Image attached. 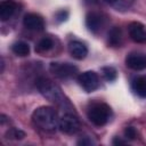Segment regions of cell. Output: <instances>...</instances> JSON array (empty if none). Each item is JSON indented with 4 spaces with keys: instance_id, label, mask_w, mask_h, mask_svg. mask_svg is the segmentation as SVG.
<instances>
[{
    "instance_id": "obj_6",
    "label": "cell",
    "mask_w": 146,
    "mask_h": 146,
    "mask_svg": "<svg viewBox=\"0 0 146 146\" xmlns=\"http://www.w3.org/2000/svg\"><path fill=\"white\" fill-rule=\"evenodd\" d=\"M50 72L59 79H71L78 73V67L70 63H51Z\"/></svg>"
},
{
    "instance_id": "obj_2",
    "label": "cell",
    "mask_w": 146,
    "mask_h": 146,
    "mask_svg": "<svg viewBox=\"0 0 146 146\" xmlns=\"http://www.w3.org/2000/svg\"><path fill=\"white\" fill-rule=\"evenodd\" d=\"M36 88L39 92L47 98L49 102L55 103L60 106H65L67 104V100L65 99V96L63 95L60 88L55 84L51 80L47 78H40L36 81Z\"/></svg>"
},
{
    "instance_id": "obj_18",
    "label": "cell",
    "mask_w": 146,
    "mask_h": 146,
    "mask_svg": "<svg viewBox=\"0 0 146 146\" xmlns=\"http://www.w3.org/2000/svg\"><path fill=\"white\" fill-rule=\"evenodd\" d=\"M25 136V133L16 128H11L8 132H7V138H11V139H22Z\"/></svg>"
},
{
    "instance_id": "obj_1",
    "label": "cell",
    "mask_w": 146,
    "mask_h": 146,
    "mask_svg": "<svg viewBox=\"0 0 146 146\" xmlns=\"http://www.w3.org/2000/svg\"><path fill=\"white\" fill-rule=\"evenodd\" d=\"M33 123L43 131H54L58 128V114L49 106H40L32 113Z\"/></svg>"
},
{
    "instance_id": "obj_9",
    "label": "cell",
    "mask_w": 146,
    "mask_h": 146,
    "mask_svg": "<svg viewBox=\"0 0 146 146\" xmlns=\"http://www.w3.org/2000/svg\"><path fill=\"white\" fill-rule=\"evenodd\" d=\"M24 26L30 31H42L44 29L43 18L35 13H29L23 18Z\"/></svg>"
},
{
    "instance_id": "obj_21",
    "label": "cell",
    "mask_w": 146,
    "mask_h": 146,
    "mask_svg": "<svg viewBox=\"0 0 146 146\" xmlns=\"http://www.w3.org/2000/svg\"><path fill=\"white\" fill-rule=\"evenodd\" d=\"M79 144H82V145H90V144H92V141L89 139V140H87V138H84V139H81L80 141H79Z\"/></svg>"
},
{
    "instance_id": "obj_15",
    "label": "cell",
    "mask_w": 146,
    "mask_h": 146,
    "mask_svg": "<svg viewBox=\"0 0 146 146\" xmlns=\"http://www.w3.org/2000/svg\"><path fill=\"white\" fill-rule=\"evenodd\" d=\"M13 49V52L19 57H25L30 54V46L29 43L24 42V41H17L13 44L11 47Z\"/></svg>"
},
{
    "instance_id": "obj_22",
    "label": "cell",
    "mask_w": 146,
    "mask_h": 146,
    "mask_svg": "<svg viewBox=\"0 0 146 146\" xmlns=\"http://www.w3.org/2000/svg\"><path fill=\"white\" fill-rule=\"evenodd\" d=\"M106 2H108V3H111V5H116V3H119L120 1H122V0H105Z\"/></svg>"
},
{
    "instance_id": "obj_17",
    "label": "cell",
    "mask_w": 146,
    "mask_h": 146,
    "mask_svg": "<svg viewBox=\"0 0 146 146\" xmlns=\"http://www.w3.org/2000/svg\"><path fill=\"white\" fill-rule=\"evenodd\" d=\"M102 75H103V78L106 81L112 82V81H114L116 79L117 73H116V70L114 67H112V66H105V67L102 68Z\"/></svg>"
},
{
    "instance_id": "obj_11",
    "label": "cell",
    "mask_w": 146,
    "mask_h": 146,
    "mask_svg": "<svg viewBox=\"0 0 146 146\" xmlns=\"http://www.w3.org/2000/svg\"><path fill=\"white\" fill-rule=\"evenodd\" d=\"M68 52L73 58L81 60L88 55V48L82 41L73 40L68 43Z\"/></svg>"
},
{
    "instance_id": "obj_7",
    "label": "cell",
    "mask_w": 146,
    "mask_h": 146,
    "mask_svg": "<svg viewBox=\"0 0 146 146\" xmlns=\"http://www.w3.org/2000/svg\"><path fill=\"white\" fill-rule=\"evenodd\" d=\"M128 33L130 39L136 43L146 42V27L139 22H132L128 26Z\"/></svg>"
},
{
    "instance_id": "obj_13",
    "label": "cell",
    "mask_w": 146,
    "mask_h": 146,
    "mask_svg": "<svg viewBox=\"0 0 146 146\" xmlns=\"http://www.w3.org/2000/svg\"><path fill=\"white\" fill-rule=\"evenodd\" d=\"M122 42V32L117 26H113L107 34V43L111 47H117Z\"/></svg>"
},
{
    "instance_id": "obj_5",
    "label": "cell",
    "mask_w": 146,
    "mask_h": 146,
    "mask_svg": "<svg viewBox=\"0 0 146 146\" xmlns=\"http://www.w3.org/2000/svg\"><path fill=\"white\" fill-rule=\"evenodd\" d=\"M78 82L84 91L92 92L99 87V76L94 71H86L78 75Z\"/></svg>"
},
{
    "instance_id": "obj_20",
    "label": "cell",
    "mask_w": 146,
    "mask_h": 146,
    "mask_svg": "<svg viewBox=\"0 0 146 146\" xmlns=\"http://www.w3.org/2000/svg\"><path fill=\"white\" fill-rule=\"evenodd\" d=\"M56 18H57L58 22H63V21H65V19L67 18V11H65V10H60V11H58L57 15H56Z\"/></svg>"
},
{
    "instance_id": "obj_12",
    "label": "cell",
    "mask_w": 146,
    "mask_h": 146,
    "mask_svg": "<svg viewBox=\"0 0 146 146\" xmlns=\"http://www.w3.org/2000/svg\"><path fill=\"white\" fill-rule=\"evenodd\" d=\"M17 5L13 0H3L0 3V18L1 21H8L16 11Z\"/></svg>"
},
{
    "instance_id": "obj_16",
    "label": "cell",
    "mask_w": 146,
    "mask_h": 146,
    "mask_svg": "<svg viewBox=\"0 0 146 146\" xmlns=\"http://www.w3.org/2000/svg\"><path fill=\"white\" fill-rule=\"evenodd\" d=\"M52 47H54V40L51 38H49V36H44L38 42L36 47H35V50L38 52L42 54V52L49 51L50 49H52Z\"/></svg>"
},
{
    "instance_id": "obj_8",
    "label": "cell",
    "mask_w": 146,
    "mask_h": 146,
    "mask_svg": "<svg viewBox=\"0 0 146 146\" xmlns=\"http://www.w3.org/2000/svg\"><path fill=\"white\" fill-rule=\"evenodd\" d=\"M125 65L133 71H143L146 68V55L140 52H130L125 57Z\"/></svg>"
},
{
    "instance_id": "obj_3",
    "label": "cell",
    "mask_w": 146,
    "mask_h": 146,
    "mask_svg": "<svg viewBox=\"0 0 146 146\" xmlns=\"http://www.w3.org/2000/svg\"><path fill=\"white\" fill-rule=\"evenodd\" d=\"M112 115L111 107L105 103H96L88 111V119L90 122L97 127L105 125Z\"/></svg>"
},
{
    "instance_id": "obj_10",
    "label": "cell",
    "mask_w": 146,
    "mask_h": 146,
    "mask_svg": "<svg viewBox=\"0 0 146 146\" xmlns=\"http://www.w3.org/2000/svg\"><path fill=\"white\" fill-rule=\"evenodd\" d=\"M86 25L88 30L92 33H97L104 25L103 15L97 11H91L86 16Z\"/></svg>"
},
{
    "instance_id": "obj_14",
    "label": "cell",
    "mask_w": 146,
    "mask_h": 146,
    "mask_svg": "<svg viewBox=\"0 0 146 146\" xmlns=\"http://www.w3.org/2000/svg\"><path fill=\"white\" fill-rule=\"evenodd\" d=\"M132 89L140 97H146V75L135 78L132 81Z\"/></svg>"
},
{
    "instance_id": "obj_4",
    "label": "cell",
    "mask_w": 146,
    "mask_h": 146,
    "mask_svg": "<svg viewBox=\"0 0 146 146\" xmlns=\"http://www.w3.org/2000/svg\"><path fill=\"white\" fill-rule=\"evenodd\" d=\"M58 128L62 132H64L66 135H74L80 130L81 124H80L79 119L74 114L65 113L59 117Z\"/></svg>"
},
{
    "instance_id": "obj_19",
    "label": "cell",
    "mask_w": 146,
    "mask_h": 146,
    "mask_svg": "<svg viewBox=\"0 0 146 146\" xmlns=\"http://www.w3.org/2000/svg\"><path fill=\"white\" fill-rule=\"evenodd\" d=\"M124 136H125L128 139H135V138L137 137V131L135 130V128L128 127V128H125V130H124Z\"/></svg>"
}]
</instances>
